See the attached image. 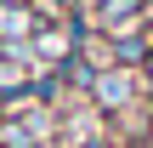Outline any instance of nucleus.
Returning <instances> with one entry per match:
<instances>
[{"label": "nucleus", "instance_id": "nucleus-5", "mask_svg": "<svg viewBox=\"0 0 153 148\" xmlns=\"http://www.w3.org/2000/svg\"><path fill=\"white\" fill-rule=\"evenodd\" d=\"M148 86H153V51H148Z\"/></svg>", "mask_w": 153, "mask_h": 148}, {"label": "nucleus", "instance_id": "nucleus-2", "mask_svg": "<svg viewBox=\"0 0 153 148\" xmlns=\"http://www.w3.org/2000/svg\"><path fill=\"white\" fill-rule=\"evenodd\" d=\"M28 34H34L28 6H23V0H0V40H6V46H23Z\"/></svg>", "mask_w": 153, "mask_h": 148}, {"label": "nucleus", "instance_id": "nucleus-6", "mask_svg": "<svg viewBox=\"0 0 153 148\" xmlns=\"http://www.w3.org/2000/svg\"><path fill=\"white\" fill-rule=\"evenodd\" d=\"M91 148H102V143H91Z\"/></svg>", "mask_w": 153, "mask_h": 148}, {"label": "nucleus", "instance_id": "nucleus-1", "mask_svg": "<svg viewBox=\"0 0 153 148\" xmlns=\"http://www.w3.org/2000/svg\"><path fill=\"white\" fill-rule=\"evenodd\" d=\"M131 91H136V86H131V74H125V68H114V74H97V80H91V97H97L102 108H125V103H131Z\"/></svg>", "mask_w": 153, "mask_h": 148}, {"label": "nucleus", "instance_id": "nucleus-3", "mask_svg": "<svg viewBox=\"0 0 153 148\" xmlns=\"http://www.w3.org/2000/svg\"><path fill=\"white\" fill-rule=\"evenodd\" d=\"M148 51H153V40L142 34V29H131V23H125V29H114V57H119L125 68H131V63H142Z\"/></svg>", "mask_w": 153, "mask_h": 148}, {"label": "nucleus", "instance_id": "nucleus-4", "mask_svg": "<svg viewBox=\"0 0 153 148\" xmlns=\"http://www.w3.org/2000/svg\"><path fill=\"white\" fill-rule=\"evenodd\" d=\"M142 6L148 0H97V23L102 29H125L131 17H142Z\"/></svg>", "mask_w": 153, "mask_h": 148}]
</instances>
